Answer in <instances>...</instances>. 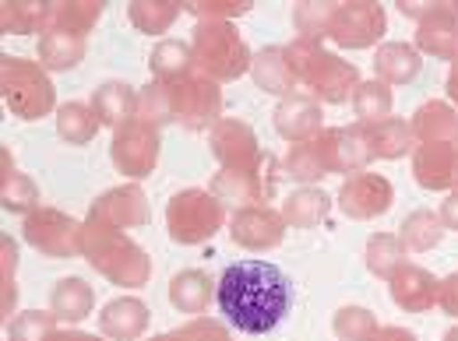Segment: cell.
Here are the masks:
<instances>
[{
  "label": "cell",
  "mask_w": 458,
  "mask_h": 341,
  "mask_svg": "<svg viewBox=\"0 0 458 341\" xmlns=\"http://www.w3.org/2000/svg\"><path fill=\"white\" fill-rule=\"evenodd\" d=\"M92 110L99 116V123H110V127H123V123H131L134 113H138V96H134V88L131 85H123V81H106L96 96H92Z\"/></svg>",
  "instance_id": "cell-25"
},
{
  "label": "cell",
  "mask_w": 458,
  "mask_h": 341,
  "mask_svg": "<svg viewBox=\"0 0 458 341\" xmlns=\"http://www.w3.org/2000/svg\"><path fill=\"white\" fill-rule=\"evenodd\" d=\"M176 14H180V4H145V0L131 4V21L141 32H148V36L166 32L173 21H176Z\"/></svg>",
  "instance_id": "cell-40"
},
{
  "label": "cell",
  "mask_w": 458,
  "mask_h": 341,
  "mask_svg": "<svg viewBox=\"0 0 458 341\" xmlns=\"http://www.w3.org/2000/svg\"><path fill=\"white\" fill-rule=\"evenodd\" d=\"M50 303H54V317H57V320L78 324V320H85V317L92 313L96 292H92V285L85 282V279H74V275H71V279H60L57 282Z\"/></svg>",
  "instance_id": "cell-27"
},
{
  "label": "cell",
  "mask_w": 458,
  "mask_h": 341,
  "mask_svg": "<svg viewBox=\"0 0 458 341\" xmlns=\"http://www.w3.org/2000/svg\"><path fill=\"white\" fill-rule=\"evenodd\" d=\"M85 254H89V261L116 285L138 288V285L148 282V275H152L148 254H145L138 243H131L127 236L114 232V229L89 226V232H85Z\"/></svg>",
  "instance_id": "cell-3"
},
{
  "label": "cell",
  "mask_w": 458,
  "mask_h": 341,
  "mask_svg": "<svg viewBox=\"0 0 458 341\" xmlns=\"http://www.w3.org/2000/svg\"><path fill=\"white\" fill-rule=\"evenodd\" d=\"M367 141H370V152L374 159H402L416 148V137H412V127L402 120V116H388L381 123H360Z\"/></svg>",
  "instance_id": "cell-23"
},
{
  "label": "cell",
  "mask_w": 458,
  "mask_h": 341,
  "mask_svg": "<svg viewBox=\"0 0 458 341\" xmlns=\"http://www.w3.org/2000/svg\"><path fill=\"white\" fill-rule=\"evenodd\" d=\"M191 54H194V63L201 67V74L212 81L240 78L254 60L247 43L240 39V32L233 29V21H198Z\"/></svg>",
  "instance_id": "cell-4"
},
{
  "label": "cell",
  "mask_w": 458,
  "mask_h": 341,
  "mask_svg": "<svg viewBox=\"0 0 458 341\" xmlns=\"http://www.w3.org/2000/svg\"><path fill=\"white\" fill-rule=\"evenodd\" d=\"M286 172L293 176V179H300V183H310V179L328 176V166H325V155H321L318 137L300 141V145H293V148H289Z\"/></svg>",
  "instance_id": "cell-36"
},
{
  "label": "cell",
  "mask_w": 458,
  "mask_h": 341,
  "mask_svg": "<svg viewBox=\"0 0 458 341\" xmlns=\"http://www.w3.org/2000/svg\"><path fill=\"white\" fill-rule=\"evenodd\" d=\"M332 331L339 341H374V335L381 331L377 328V317L363 306H343L332 320Z\"/></svg>",
  "instance_id": "cell-37"
},
{
  "label": "cell",
  "mask_w": 458,
  "mask_h": 341,
  "mask_svg": "<svg viewBox=\"0 0 458 341\" xmlns=\"http://www.w3.org/2000/svg\"><path fill=\"white\" fill-rule=\"evenodd\" d=\"M374 341H416V335L405 331V328H381V331L374 335Z\"/></svg>",
  "instance_id": "cell-49"
},
{
  "label": "cell",
  "mask_w": 458,
  "mask_h": 341,
  "mask_svg": "<svg viewBox=\"0 0 458 341\" xmlns=\"http://www.w3.org/2000/svg\"><path fill=\"white\" fill-rule=\"evenodd\" d=\"M138 120L159 127V123H170L173 120V96L166 81H152L141 96H138Z\"/></svg>",
  "instance_id": "cell-39"
},
{
  "label": "cell",
  "mask_w": 458,
  "mask_h": 341,
  "mask_svg": "<svg viewBox=\"0 0 458 341\" xmlns=\"http://www.w3.org/2000/svg\"><path fill=\"white\" fill-rule=\"evenodd\" d=\"M4 103L21 120H39L54 106V85L29 60L4 57Z\"/></svg>",
  "instance_id": "cell-6"
},
{
  "label": "cell",
  "mask_w": 458,
  "mask_h": 341,
  "mask_svg": "<svg viewBox=\"0 0 458 341\" xmlns=\"http://www.w3.org/2000/svg\"><path fill=\"white\" fill-rule=\"evenodd\" d=\"M36 21H43V11L39 7H21V4H4V32H14V36H25Z\"/></svg>",
  "instance_id": "cell-45"
},
{
  "label": "cell",
  "mask_w": 458,
  "mask_h": 341,
  "mask_svg": "<svg viewBox=\"0 0 458 341\" xmlns=\"http://www.w3.org/2000/svg\"><path fill=\"white\" fill-rule=\"evenodd\" d=\"M268 159V155H265ZM276 190V176L272 172L258 170H223L212 179V194L223 201V204H236V208H254V204H265Z\"/></svg>",
  "instance_id": "cell-16"
},
{
  "label": "cell",
  "mask_w": 458,
  "mask_h": 341,
  "mask_svg": "<svg viewBox=\"0 0 458 341\" xmlns=\"http://www.w3.org/2000/svg\"><path fill=\"white\" fill-rule=\"evenodd\" d=\"M81 57H85V36H74V32H47V36L39 39V60H43L50 71H67V67H74Z\"/></svg>",
  "instance_id": "cell-33"
},
{
  "label": "cell",
  "mask_w": 458,
  "mask_h": 341,
  "mask_svg": "<svg viewBox=\"0 0 458 341\" xmlns=\"http://www.w3.org/2000/svg\"><path fill=\"white\" fill-rule=\"evenodd\" d=\"M437 288H441V282L430 271H423L416 264H405L392 279V299L409 313H427L430 306H437Z\"/></svg>",
  "instance_id": "cell-21"
},
{
  "label": "cell",
  "mask_w": 458,
  "mask_h": 341,
  "mask_svg": "<svg viewBox=\"0 0 458 341\" xmlns=\"http://www.w3.org/2000/svg\"><path fill=\"white\" fill-rule=\"evenodd\" d=\"M276 130L293 145L310 141L321 134V103L310 96H289L276 110Z\"/></svg>",
  "instance_id": "cell-19"
},
{
  "label": "cell",
  "mask_w": 458,
  "mask_h": 341,
  "mask_svg": "<svg viewBox=\"0 0 458 341\" xmlns=\"http://www.w3.org/2000/svg\"><path fill=\"white\" fill-rule=\"evenodd\" d=\"M437 306H441L445 313L458 317V271L441 282V288H437Z\"/></svg>",
  "instance_id": "cell-46"
},
{
  "label": "cell",
  "mask_w": 458,
  "mask_h": 341,
  "mask_svg": "<svg viewBox=\"0 0 458 341\" xmlns=\"http://www.w3.org/2000/svg\"><path fill=\"white\" fill-rule=\"evenodd\" d=\"M166 85L173 96V120H180L187 130H201L223 110V96H219L216 81L205 74H194V78L187 74V78H176Z\"/></svg>",
  "instance_id": "cell-7"
},
{
  "label": "cell",
  "mask_w": 458,
  "mask_h": 341,
  "mask_svg": "<svg viewBox=\"0 0 458 341\" xmlns=\"http://www.w3.org/2000/svg\"><path fill=\"white\" fill-rule=\"evenodd\" d=\"M286 232V219L283 212H272L268 204H254V208H240L229 222V236L233 243L247 246V250H272L283 243Z\"/></svg>",
  "instance_id": "cell-13"
},
{
  "label": "cell",
  "mask_w": 458,
  "mask_h": 341,
  "mask_svg": "<svg viewBox=\"0 0 458 341\" xmlns=\"http://www.w3.org/2000/svg\"><path fill=\"white\" fill-rule=\"evenodd\" d=\"M328 208H332V197H328L325 190L303 187V190L289 194V201L283 204V219H286V226H293V229H314L318 222H325Z\"/></svg>",
  "instance_id": "cell-29"
},
{
  "label": "cell",
  "mask_w": 458,
  "mask_h": 341,
  "mask_svg": "<svg viewBox=\"0 0 458 341\" xmlns=\"http://www.w3.org/2000/svg\"><path fill=\"white\" fill-rule=\"evenodd\" d=\"M54 324H57V317L32 310V313L14 317L11 328H7V335H11V341H50V335L57 331Z\"/></svg>",
  "instance_id": "cell-41"
},
{
  "label": "cell",
  "mask_w": 458,
  "mask_h": 341,
  "mask_svg": "<svg viewBox=\"0 0 458 341\" xmlns=\"http://www.w3.org/2000/svg\"><path fill=\"white\" fill-rule=\"evenodd\" d=\"M328 36L345 50H363L385 36V11L377 4H339L328 25Z\"/></svg>",
  "instance_id": "cell-9"
},
{
  "label": "cell",
  "mask_w": 458,
  "mask_h": 341,
  "mask_svg": "<svg viewBox=\"0 0 458 341\" xmlns=\"http://www.w3.org/2000/svg\"><path fill=\"white\" fill-rule=\"evenodd\" d=\"M445 232H448V229H445V222H441L437 212L420 208V212H412V215L402 222V243H405V250L423 254V250L437 246V243L445 239Z\"/></svg>",
  "instance_id": "cell-32"
},
{
  "label": "cell",
  "mask_w": 458,
  "mask_h": 341,
  "mask_svg": "<svg viewBox=\"0 0 458 341\" xmlns=\"http://www.w3.org/2000/svg\"><path fill=\"white\" fill-rule=\"evenodd\" d=\"M445 341H458V328H452V331L445 335Z\"/></svg>",
  "instance_id": "cell-52"
},
{
  "label": "cell",
  "mask_w": 458,
  "mask_h": 341,
  "mask_svg": "<svg viewBox=\"0 0 458 341\" xmlns=\"http://www.w3.org/2000/svg\"><path fill=\"white\" fill-rule=\"evenodd\" d=\"M412 172L423 190H458V141L420 145Z\"/></svg>",
  "instance_id": "cell-17"
},
{
  "label": "cell",
  "mask_w": 458,
  "mask_h": 341,
  "mask_svg": "<svg viewBox=\"0 0 458 341\" xmlns=\"http://www.w3.org/2000/svg\"><path fill=\"white\" fill-rule=\"evenodd\" d=\"M191 63L194 54L187 43H176V39H163L156 50H152V71H156V81H176V78H187L191 74Z\"/></svg>",
  "instance_id": "cell-35"
},
{
  "label": "cell",
  "mask_w": 458,
  "mask_h": 341,
  "mask_svg": "<svg viewBox=\"0 0 458 341\" xmlns=\"http://www.w3.org/2000/svg\"><path fill=\"white\" fill-rule=\"evenodd\" d=\"M455 141H458V137H455Z\"/></svg>",
  "instance_id": "cell-54"
},
{
  "label": "cell",
  "mask_w": 458,
  "mask_h": 341,
  "mask_svg": "<svg viewBox=\"0 0 458 341\" xmlns=\"http://www.w3.org/2000/svg\"><path fill=\"white\" fill-rule=\"evenodd\" d=\"M352 110L360 123H381L392 116V88L385 81H360L352 92Z\"/></svg>",
  "instance_id": "cell-34"
},
{
  "label": "cell",
  "mask_w": 458,
  "mask_h": 341,
  "mask_svg": "<svg viewBox=\"0 0 458 341\" xmlns=\"http://www.w3.org/2000/svg\"><path fill=\"white\" fill-rule=\"evenodd\" d=\"M441 222H445V229H458V190H452L448 194V201L441 204Z\"/></svg>",
  "instance_id": "cell-48"
},
{
  "label": "cell",
  "mask_w": 458,
  "mask_h": 341,
  "mask_svg": "<svg viewBox=\"0 0 458 341\" xmlns=\"http://www.w3.org/2000/svg\"><path fill=\"white\" fill-rule=\"evenodd\" d=\"M448 96L458 103V60L452 63V78H448Z\"/></svg>",
  "instance_id": "cell-51"
},
{
  "label": "cell",
  "mask_w": 458,
  "mask_h": 341,
  "mask_svg": "<svg viewBox=\"0 0 458 341\" xmlns=\"http://www.w3.org/2000/svg\"><path fill=\"white\" fill-rule=\"evenodd\" d=\"M36 201H39L36 183L29 176H21V172H7V179H4V208L7 212H29V208H36Z\"/></svg>",
  "instance_id": "cell-42"
},
{
  "label": "cell",
  "mask_w": 458,
  "mask_h": 341,
  "mask_svg": "<svg viewBox=\"0 0 458 341\" xmlns=\"http://www.w3.org/2000/svg\"><path fill=\"white\" fill-rule=\"evenodd\" d=\"M416 46L437 60H458V11L452 4H437L416 32Z\"/></svg>",
  "instance_id": "cell-18"
},
{
  "label": "cell",
  "mask_w": 458,
  "mask_h": 341,
  "mask_svg": "<svg viewBox=\"0 0 458 341\" xmlns=\"http://www.w3.org/2000/svg\"><path fill=\"white\" fill-rule=\"evenodd\" d=\"M216 303L233 331L268 335L293 310V282L283 268L261 257H247L223 271L216 285Z\"/></svg>",
  "instance_id": "cell-1"
},
{
  "label": "cell",
  "mask_w": 458,
  "mask_h": 341,
  "mask_svg": "<svg viewBox=\"0 0 458 341\" xmlns=\"http://www.w3.org/2000/svg\"><path fill=\"white\" fill-rule=\"evenodd\" d=\"M201 21H229L243 11H250V0H212V4H187Z\"/></svg>",
  "instance_id": "cell-44"
},
{
  "label": "cell",
  "mask_w": 458,
  "mask_h": 341,
  "mask_svg": "<svg viewBox=\"0 0 458 341\" xmlns=\"http://www.w3.org/2000/svg\"><path fill=\"white\" fill-rule=\"evenodd\" d=\"M412 137L423 145H441L458 137V113L448 103H423L412 116Z\"/></svg>",
  "instance_id": "cell-24"
},
{
  "label": "cell",
  "mask_w": 458,
  "mask_h": 341,
  "mask_svg": "<svg viewBox=\"0 0 458 341\" xmlns=\"http://www.w3.org/2000/svg\"><path fill=\"white\" fill-rule=\"evenodd\" d=\"M25 239L47 257H74L85 254V229L60 212H36L25 222Z\"/></svg>",
  "instance_id": "cell-10"
},
{
  "label": "cell",
  "mask_w": 458,
  "mask_h": 341,
  "mask_svg": "<svg viewBox=\"0 0 458 341\" xmlns=\"http://www.w3.org/2000/svg\"><path fill=\"white\" fill-rule=\"evenodd\" d=\"M367 268H370V275L392 282L402 268H405V243H402V236L374 232L367 239Z\"/></svg>",
  "instance_id": "cell-30"
},
{
  "label": "cell",
  "mask_w": 458,
  "mask_h": 341,
  "mask_svg": "<svg viewBox=\"0 0 458 341\" xmlns=\"http://www.w3.org/2000/svg\"><path fill=\"white\" fill-rule=\"evenodd\" d=\"M226 219V204L212 190H180L166 208V226L173 243H205L212 239Z\"/></svg>",
  "instance_id": "cell-5"
},
{
  "label": "cell",
  "mask_w": 458,
  "mask_h": 341,
  "mask_svg": "<svg viewBox=\"0 0 458 341\" xmlns=\"http://www.w3.org/2000/svg\"><path fill=\"white\" fill-rule=\"evenodd\" d=\"M250 74H254L258 88H265L272 96H286V99L296 96L300 78H296V67L289 60V46H268V50H261L258 57L250 60Z\"/></svg>",
  "instance_id": "cell-20"
},
{
  "label": "cell",
  "mask_w": 458,
  "mask_h": 341,
  "mask_svg": "<svg viewBox=\"0 0 458 341\" xmlns=\"http://www.w3.org/2000/svg\"><path fill=\"white\" fill-rule=\"evenodd\" d=\"M152 341H229L226 328L219 320H205V317H194L191 324H183L180 331H166Z\"/></svg>",
  "instance_id": "cell-43"
},
{
  "label": "cell",
  "mask_w": 458,
  "mask_h": 341,
  "mask_svg": "<svg viewBox=\"0 0 458 341\" xmlns=\"http://www.w3.org/2000/svg\"><path fill=\"white\" fill-rule=\"evenodd\" d=\"M212 299H216V288H212V279L205 271H180V275H173L170 303L180 313L198 317V313L208 310Z\"/></svg>",
  "instance_id": "cell-26"
},
{
  "label": "cell",
  "mask_w": 458,
  "mask_h": 341,
  "mask_svg": "<svg viewBox=\"0 0 458 341\" xmlns=\"http://www.w3.org/2000/svg\"><path fill=\"white\" fill-rule=\"evenodd\" d=\"M57 134L67 145H89L99 134V116L85 103H64L57 113Z\"/></svg>",
  "instance_id": "cell-31"
},
{
  "label": "cell",
  "mask_w": 458,
  "mask_h": 341,
  "mask_svg": "<svg viewBox=\"0 0 458 341\" xmlns=\"http://www.w3.org/2000/svg\"><path fill=\"white\" fill-rule=\"evenodd\" d=\"M145 222H148V201L138 187H120V190L103 194L92 208V219H89V226L114 229V232L145 226Z\"/></svg>",
  "instance_id": "cell-15"
},
{
  "label": "cell",
  "mask_w": 458,
  "mask_h": 341,
  "mask_svg": "<svg viewBox=\"0 0 458 341\" xmlns=\"http://www.w3.org/2000/svg\"><path fill=\"white\" fill-rule=\"evenodd\" d=\"M321 155L328 172H360L370 159V141L363 134V127H335V130H321L318 134Z\"/></svg>",
  "instance_id": "cell-14"
},
{
  "label": "cell",
  "mask_w": 458,
  "mask_h": 341,
  "mask_svg": "<svg viewBox=\"0 0 458 341\" xmlns=\"http://www.w3.org/2000/svg\"><path fill=\"white\" fill-rule=\"evenodd\" d=\"M374 67H377V81H385V85H409L420 74V54L409 43H385L377 50Z\"/></svg>",
  "instance_id": "cell-28"
},
{
  "label": "cell",
  "mask_w": 458,
  "mask_h": 341,
  "mask_svg": "<svg viewBox=\"0 0 458 341\" xmlns=\"http://www.w3.org/2000/svg\"><path fill=\"white\" fill-rule=\"evenodd\" d=\"M452 7H455V11H458V4H452Z\"/></svg>",
  "instance_id": "cell-53"
},
{
  "label": "cell",
  "mask_w": 458,
  "mask_h": 341,
  "mask_svg": "<svg viewBox=\"0 0 458 341\" xmlns=\"http://www.w3.org/2000/svg\"><path fill=\"white\" fill-rule=\"evenodd\" d=\"M114 162L127 176H148L159 162V127L138 116L123 123L114 137Z\"/></svg>",
  "instance_id": "cell-8"
},
{
  "label": "cell",
  "mask_w": 458,
  "mask_h": 341,
  "mask_svg": "<svg viewBox=\"0 0 458 341\" xmlns=\"http://www.w3.org/2000/svg\"><path fill=\"white\" fill-rule=\"evenodd\" d=\"M339 4H300L293 21L300 29V39H310V43H321V36H328V25H332V14H335Z\"/></svg>",
  "instance_id": "cell-38"
},
{
  "label": "cell",
  "mask_w": 458,
  "mask_h": 341,
  "mask_svg": "<svg viewBox=\"0 0 458 341\" xmlns=\"http://www.w3.org/2000/svg\"><path fill=\"white\" fill-rule=\"evenodd\" d=\"M402 14H409V18H416V21H423L437 4H427V0H399Z\"/></svg>",
  "instance_id": "cell-47"
},
{
  "label": "cell",
  "mask_w": 458,
  "mask_h": 341,
  "mask_svg": "<svg viewBox=\"0 0 458 341\" xmlns=\"http://www.w3.org/2000/svg\"><path fill=\"white\" fill-rule=\"evenodd\" d=\"M212 152L216 159L226 166V170H258L265 162L261 148H258V137L254 130L243 123V120H219L216 130H212Z\"/></svg>",
  "instance_id": "cell-12"
},
{
  "label": "cell",
  "mask_w": 458,
  "mask_h": 341,
  "mask_svg": "<svg viewBox=\"0 0 458 341\" xmlns=\"http://www.w3.org/2000/svg\"><path fill=\"white\" fill-rule=\"evenodd\" d=\"M50 341H99L92 338V335H81V331H54Z\"/></svg>",
  "instance_id": "cell-50"
},
{
  "label": "cell",
  "mask_w": 458,
  "mask_h": 341,
  "mask_svg": "<svg viewBox=\"0 0 458 341\" xmlns=\"http://www.w3.org/2000/svg\"><path fill=\"white\" fill-rule=\"evenodd\" d=\"M395 190L377 172H352L339 190V208L349 219H377L392 208Z\"/></svg>",
  "instance_id": "cell-11"
},
{
  "label": "cell",
  "mask_w": 458,
  "mask_h": 341,
  "mask_svg": "<svg viewBox=\"0 0 458 341\" xmlns=\"http://www.w3.org/2000/svg\"><path fill=\"white\" fill-rule=\"evenodd\" d=\"M99 328L103 335H110L116 341H134L145 335L148 328V306L134 295H123V299H114L103 313H99Z\"/></svg>",
  "instance_id": "cell-22"
},
{
  "label": "cell",
  "mask_w": 458,
  "mask_h": 341,
  "mask_svg": "<svg viewBox=\"0 0 458 341\" xmlns=\"http://www.w3.org/2000/svg\"><path fill=\"white\" fill-rule=\"evenodd\" d=\"M289 60L296 67V78L303 85H310L314 99H321V103H345L360 85L356 67L335 54H328V50H321V43L296 39L289 46Z\"/></svg>",
  "instance_id": "cell-2"
}]
</instances>
